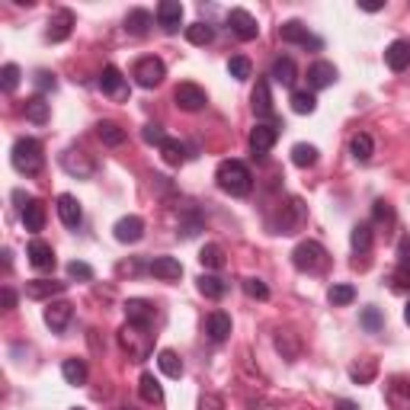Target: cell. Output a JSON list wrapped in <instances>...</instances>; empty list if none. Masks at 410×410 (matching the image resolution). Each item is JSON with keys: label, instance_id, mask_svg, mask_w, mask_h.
<instances>
[{"label": "cell", "instance_id": "cell-1", "mask_svg": "<svg viewBox=\"0 0 410 410\" xmlns=\"http://www.w3.org/2000/svg\"><path fill=\"white\" fill-rule=\"evenodd\" d=\"M119 346L125 350V356L132 359V362H145L148 356L154 353V334L148 324H125L119 330Z\"/></svg>", "mask_w": 410, "mask_h": 410}, {"label": "cell", "instance_id": "cell-2", "mask_svg": "<svg viewBox=\"0 0 410 410\" xmlns=\"http://www.w3.org/2000/svg\"><path fill=\"white\" fill-rule=\"evenodd\" d=\"M215 180L228 196H250L253 190V174L241 160H221L218 170H215Z\"/></svg>", "mask_w": 410, "mask_h": 410}, {"label": "cell", "instance_id": "cell-3", "mask_svg": "<svg viewBox=\"0 0 410 410\" xmlns=\"http://www.w3.org/2000/svg\"><path fill=\"white\" fill-rule=\"evenodd\" d=\"M292 263H295L298 273L314 276V273H324L327 263H330V257H327L324 243H318V241H302L295 250H292Z\"/></svg>", "mask_w": 410, "mask_h": 410}, {"label": "cell", "instance_id": "cell-4", "mask_svg": "<svg viewBox=\"0 0 410 410\" xmlns=\"http://www.w3.org/2000/svg\"><path fill=\"white\" fill-rule=\"evenodd\" d=\"M10 160H13V167L20 170V174L36 176L38 170H42V164H45V154H42V145H38L36 138H20L13 145Z\"/></svg>", "mask_w": 410, "mask_h": 410}, {"label": "cell", "instance_id": "cell-5", "mask_svg": "<svg viewBox=\"0 0 410 410\" xmlns=\"http://www.w3.org/2000/svg\"><path fill=\"white\" fill-rule=\"evenodd\" d=\"M304 221H308V205L298 196H292L279 205V215H276L273 228H276V234H298L304 228Z\"/></svg>", "mask_w": 410, "mask_h": 410}, {"label": "cell", "instance_id": "cell-6", "mask_svg": "<svg viewBox=\"0 0 410 410\" xmlns=\"http://www.w3.org/2000/svg\"><path fill=\"white\" fill-rule=\"evenodd\" d=\"M164 74H167V68H164V61L154 58V55H148V58H138L135 68H132V77H135L138 87H145V90H154V87L164 80Z\"/></svg>", "mask_w": 410, "mask_h": 410}, {"label": "cell", "instance_id": "cell-7", "mask_svg": "<svg viewBox=\"0 0 410 410\" xmlns=\"http://www.w3.org/2000/svg\"><path fill=\"white\" fill-rule=\"evenodd\" d=\"M61 167L68 170L71 176H77V180H87V176L97 174V160L87 151H80V148H68V151L61 154Z\"/></svg>", "mask_w": 410, "mask_h": 410}, {"label": "cell", "instance_id": "cell-8", "mask_svg": "<svg viewBox=\"0 0 410 410\" xmlns=\"http://www.w3.org/2000/svg\"><path fill=\"white\" fill-rule=\"evenodd\" d=\"M279 36L282 42H292V45H302V48H320V38L308 32V26L302 20H289V23L279 26Z\"/></svg>", "mask_w": 410, "mask_h": 410}, {"label": "cell", "instance_id": "cell-9", "mask_svg": "<svg viewBox=\"0 0 410 410\" xmlns=\"http://www.w3.org/2000/svg\"><path fill=\"white\" fill-rule=\"evenodd\" d=\"M99 87H103V93L113 99H129V80L122 77V71L115 68V64H106V68H103Z\"/></svg>", "mask_w": 410, "mask_h": 410}, {"label": "cell", "instance_id": "cell-10", "mask_svg": "<svg viewBox=\"0 0 410 410\" xmlns=\"http://www.w3.org/2000/svg\"><path fill=\"white\" fill-rule=\"evenodd\" d=\"M276 138H279V129L276 125H253V132H250V151H253V157L257 160H266V154H269V148L276 145Z\"/></svg>", "mask_w": 410, "mask_h": 410}, {"label": "cell", "instance_id": "cell-11", "mask_svg": "<svg viewBox=\"0 0 410 410\" xmlns=\"http://www.w3.org/2000/svg\"><path fill=\"white\" fill-rule=\"evenodd\" d=\"M228 26H231V32H234L237 38H243V42H250V38L260 36L257 20H253L247 10H241V7H234V10L228 13Z\"/></svg>", "mask_w": 410, "mask_h": 410}, {"label": "cell", "instance_id": "cell-12", "mask_svg": "<svg viewBox=\"0 0 410 410\" xmlns=\"http://www.w3.org/2000/svg\"><path fill=\"white\" fill-rule=\"evenodd\" d=\"M174 99L183 113H199L205 106V90L199 84H180L174 90Z\"/></svg>", "mask_w": 410, "mask_h": 410}, {"label": "cell", "instance_id": "cell-13", "mask_svg": "<svg viewBox=\"0 0 410 410\" xmlns=\"http://www.w3.org/2000/svg\"><path fill=\"white\" fill-rule=\"evenodd\" d=\"M115 241L119 243H138L145 237V221L138 218V215H125V218L115 221Z\"/></svg>", "mask_w": 410, "mask_h": 410}, {"label": "cell", "instance_id": "cell-14", "mask_svg": "<svg viewBox=\"0 0 410 410\" xmlns=\"http://www.w3.org/2000/svg\"><path fill=\"white\" fill-rule=\"evenodd\" d=\"M157 23H160V29L164 32H180V26H183V3L180 0H164L157 7Z\"/></svg>", "mask_w": 410, "mask_h": 410}, {"label": "cell", "instance_id": "cell-15", "mask_svg": "<svg viewBox=\"0 0 410 410\" xmlns=\"http://www.w3.org/2000/svg\"><path fill=\"white\" fill-rule=\"evenodd\" d=\"M385 401L391 410H410V381L407 379H391L385 388Z\"/></svg>", "mask_w": 410, "mask_h": 410}, {"label": "cell", "instance_id": "cell-16", "mask_svg": "<svg viewBox=\"0 0 410 410\" xmlns=\"http://www.w3.org/2000/svg\"><path fill=\"white\" fill-rule=\"evenodd\" d=\"M71 318H74V304H71V302H48V308H45V324L52 327L55 334H61V330L71 324Z\"/></svg>", "mask_w": 410, "mask_h": 410}, {"label": "cell", "instance_id": "cell-17", "mask_svg": "<svg viewBox=\"0 0 410 410\" xmlns=\"http://www.w3.org/2000/svg\"><path fill=\"white\" fill-rule=\"evenodd\" d=\"M385 61H388V68L391 71H407L410 68V42L407 38H395L391 45L385 48Z\"/></svg>", "mask_w": 410, "mask_h": 410}, {"label": "cell", "instance_id": "cell-18", "mask_svg": "<svg viewBox=\"0 0 410 410\" xmlns=\"http://www.w3.org/2000/svg\"><path fill=\"white\" fill-rule=\"evenodd\" d=\"M71 29H74V13H71V10H58V13L48 20L45 38L48 42H64V38L71 36Z\"/></svg>", "mask_w": 410, "mask_h": 410}, {"label": "cell", "instance_id": "cell-19", "mask_svg": "<svg viewBox=\"0 0 410 410\" xmlns=\"http://www.w3.org/2000/svg\"><path fill=\"white\" fill-rule=\"evenodd\" d=\"M55 208H58V218L64 221V228H77V225H80V218H84V212H80V202H77L71 192H61Z\"/></svg>", "mask_w": 410, "mask_h": 410}, {"label": "cell", "instance_id": "cell-20", "mask_svg": "<svg viewBox=\"0 0 410 410\" xmlns=\"http://www.w3.org/2000/svg\"><path fill=\"white\" fill-rule=\"evenodd\" d=\"M68 289V282H55V279H32L26 282V298H36V302H45L52 295H61Z\"/></svg>", "mask_w": 410, "mask_h": 410}, {"label": "cell", "instance_id": "cell-21", "mask_svg": "<svg viewBox=\"0 0 410 410\" xmlns=\"http://www.w3.org/2000/svg\"><path fill=\"white\" fill-rule=\"evenodd\" d=\"M205 334L212 343H225L231 337V318L225 311H212L205 318Z\"/></svg>", "mask_w": 410, "mask_h": 410}, {"label": "cell", "instance_id": "cell-22", "mask_svg": "<svg viewBox=\"0 0 410 410\" xmlns=\"http://www.w3.org/2000/svg\"><path fill=\"white\" fill-rule=\"evenodd\" d=\"M26 257H29V263L36 266V269H55V250H52V243L45 241H32L29 247H26Z\"/></svg>", "mask_w": 410, "mask_h": 410}, {"label": "cell", "instance_id": "cell-23", "mask_svg": "<svg viewBox=\"0 0 410 410\" xmlns=\"http://www.w3.org/2000/svg\"><path fill=\"white\" fill-rule=\"evenodd\" d=\"M334 80H337V68L330 61H314L311 68H308V84H311V90H324V87H330Z\"/></svg>", "mask_w": 410, "mask_h": 410}, {"label": "cell", "instance_id": "cell-24", "mask_svg": "<svg viewBox=\"0 0 410 410\" xmlns=\"http://www.w3.org/2000/svg\"><path fill=\"white\" fill-rule=\"evenodd\" d=\"M148 269H151V276H157V279H164V282H174L183 276V263L174 257H154Z\"/></svg>", "mask_w": 410, "mask_h": 410}, {"label": "cell", "instance_id": "cell-25", "mask_svg": "<svg viewBox=\"0 0 410 410\" xmlns=\"http://www.w3.org/2000/svg\"><path fill=\"white\" fill-rule=\"evenodd\" d=\"M23 225H26V231H32V234H38V231L45 228V205L38 202V199H26Z\"/></svg>", "mask_w": 410, "mask_h": 410}, {"label": "cell", "instance_id": "cell-26", "mask_svg": "<svg viewBox=\"0 0 410 410\" xmlns=\"http://www.w3.org/2000/svg\"><path fill=\"white\" fill-rule=\"evenodd\" d=\"M125 318H129L132 324H148V327H151L154 304L145 302V298H129V302H125Z\"/></svg>", "mask_w": 410, "mask_h": 410}, {"label": "cell", "instance_id": "cell-27", "mask_svg": "<svg viewBox=\"0 0 410 410\" xmlns=\"http://www.w3.org/2000/svg\"><path fill=\"white\" fill-rule=\"evenodd\" d=\"M269 77H273L276 84H282V87H292V84H295V77H298L295 61H292L289 55L276 58V61H273V71H269Z\"/></svg>", "mask_w": 410, "mask_h": 410}, {"label": "cell", "instance_id": "cell-28", "mask_svg": "<svg viewBox=\"0 0 410 410\" xmlns=\"http://www.w3.org/2000/svg\"><path fill=\"white\" fill-rule=\"evenodd\" d=\"M97 138L103 141V145H109V148H119L122 141H125V129H122L119 122L103 119V122H97Z\"/></svg>", "mask_w": 410, "mask_h": 410}, {"label": "cell", "instance_id": "cell-29", "mask_svg": "<svg viewBox=\"0 0 410 410\" xmlns=\"http://www.w3.org/2000/svg\"><path fill=\"white\" fill-rule=\"evenodd\" d=\"M250 103H253V113L257 115H273V93H269V84H266L263 77H260L257 87H253Z\"/></svg>", "mask_w": 410, "mask_h": 410}, {"label": "cell", "instance_id": "cell-30", "mask_svg": "<svg viewBox=\"0 0 410 410\" xmlns=\"http://www.w3.org/2000/svg\"><path fill=\"white\" fill-rule=\"evenodd\" d=\"M151 23H154V16L148 13V10H129V16H125V32H129V36H148Z\"/></svg>", "mask_w": 410, "mask_h": 410}, {"label": "cell", "instance_id": "cell-31", "mask_svg": "<svg viewBox=\"0 0 410 410\" xmlns=\"http://www.w3.org/2000/svg\"><path fill=\"white\" fill-rule=\"evenodd\" d=\"M199 292H202L205 298H212V302H218V298H225V292H228V282L221 279V276L202 273V276H199Z\"/></svg>", "mask_w": 410, "mask_h": 410}, {"label": "cell", "instance_id": "cell-32", "mask_svg": "<svg viewBox=\"0 0 410 410\" xmlns=\"http://www.w3.org/2000/svg\"><path fill=\"white\" fill-rule=\"evenodd\" d=\"M372 237H375L372 221H362V225H356V228H353V234H350L353 250H356V253H369V250H372Z\"/></svg>", "mask_w": 410, "mask_h": 410}, {"label": "cell", "instance_id": "cell-33", "mask_svg": "<svg viewBox=\"0 0 410 410\" xmlns=\"http://www.w3.org/2000/svg\"><path fill=\"white\" fill-rule=\"evenodd\" d=\"M48 115H52V109H48V103H45V97H42V93H36V97L26 99V119H29V122L45 125Z\"/></svg>", "mask_w": 410, "mask_h": 410}, {"label": "cell", "instance_id": "cell-34", "mask_svg": "<svg viewBox=\"0 0 410 410\" xmlns=\"http://www.w3.org/2000/svg\"><path fill=\"white\" fill-rule=\"evenodd\" d=\"M375 375H379V362H375V359H359V362L350 365V379L356 381V385H369Z\"/></svg>", "mask_w": 410, "mask_h": 410}, {"label": "cell", "instance_id": "cell-35", "mask_svg": "<svg viewBox=\"0 0 410 410\" xmlns=\"http://www.w3.org/2000/svg\"><path fill=\"white\" fill-rule=\"evenodd\" d=\"M61 375L68 385H84L87 381V362L84 359H64L61 362Z\"/></svg>", "mask_w": 410, "mask_h": 410}, {"label": "cell", "instance_id": "cell-36", "mask_svg": "<svg viewBox=\"0 0 410 410\" xmlns=\"http://www.w3.org/2000/svg\"><path fill=\"white\" fill-rule=\"evenodd\" d=\"M138 391H141V397H145L148 404H160V401H164V388H160V381L154 379L151 372H145L141 379H138Z\"/></svg>", "mask_w": 410, "mask_h": 410}, {"label": "cell", "instance_id": "cell-37", "mask_svg": "<svg viewBox=\"0 0 410 410\" xmlns=\"http://www.w3.org/2000/svg\"><path fill=\"white\" fill-rule=\"evenodd\" d=\"M199 263L205 269H221L225 266V247L221 243H205L202 250H199Z\"/></svg>", "mask_w": 410, "mask_h": 410}, {"label": "cell", "instance_id": "cell-38", "mask_svg": "<svg viewBox=\"0 0 410 410\" xmlns=\"http://www.w3.org/2000/svg\"><path fill=\"white\" fill-rule=\"evenodd\" d=\"M157 365H160V372L167 375V379H180L183 375V359L176 356L174 350H160L157 353Z\"/></svg>", "mask_w": 410, "mask_h": 410}, {"label": "cell", "instance_id": "cell-39", "mask_svg": "<svg viewBox=\"0 0 410 410\" xmlns=\"http://www.w3.org/2000/svg\"><path fill=\"white\" fill-rule=\"evenodd\" d=\"M160 157L167 160L170 167H180L183 160H186V145H183V141H176V138H167V141L160 145Z\"/></svg>", "mask_w": 410, "mask_h": 410}, {"label": "cell", "instance_id": "cell-40", "mask_svg": "<svg viewBox=\"0 0 410 410\" xmlns=\"http://www.w3.org/2000/svg\"><path fill=\"white\" fill-rule=\"evenodd\" d=\"M372 151H375V145H372V138L365 135V132L353 135V141H350V154L359 160V164H365V160H372Z\"/></svg>", "mask_w": 410, "mask_h": 410}, {"label": "cell", "instance_id": "cell-41", "mask_svg": "<svg viewBox=\"0 0 410 410\" xmlns=\"http://www.w3.org/2000/svg\"><path fill=\"white\" fill-rule=\"evenodd\" d=\"M327 302L334 304V308H346V304L356 302V289H353V285H346V282H340V285H330V292H327Z\"/></svg>", "mask_w": 410, "mask_h": 410}, {"label": "cell", "instance_id": "cell-42", "mask_svg": "<svg viewBox=\"0 0 410 410\" xmlns=\"http://www.w3.org/2000/svg\"><path fill=\"white\" fill-rule=\"evenodd\" d=\"M276 350L282 353V359H289V362H295L298 359V340L292 330H279L276 334Z\"/></svg>", "mask_w": 410, "mask_h": 410}, {"label": "cell", "instance_id": "cell-43", "mask_svg": "<svg viewBox=\"0 0 410 410\" xmlns=\"http://www.w3.org/2000/svg\"><path fill=\"white\" fill-rule=\"evenodd\" d=\"M292 109H295L298 115H311L314 109H318V97H314L311 90H295L292 93Z\"/></svg>", "mask_w": 410, "mask_h": 410}, {"label": "cell", "instance_id": "cell-44", "mask_svg": "<svg viewBox=\"0 0 410 410\" xmlns=\"http://www.w3.org/2000/svg\"><path fill=\"white\" fill-rule=\"evenodd\" d=\"M292 164H295V167H314V164H318V148L314 145H295L292 148Z\"/></svg>", "mask_w": 410, "mask_h": 410}, {"label": "cell", "instance_id": "cell-45", "mask_svg": "<svg viewBox=\"0 0 410 410\" xmlns=\"http://www.w3.org/2000/svg\"><path fill=\"white\" fill-rule=\"evenodd\" d=\"M186 38H190L192 45H208L215 38V29L208 23H192V26H186Z\"/></svg>", "mask_w": 410, "mask_h": 410}, {"label": "cell", "instance_id": "cell-46", "mask_svg": "<svg viewBox=\"0 0 410 410\" xmlns=\"http://www.w3.org/2000/svg\"><path fill=\"white\" fill-rule=\"evenodd\" d=\"M228 74L234 77V80H247V77L253 74L250 58H243V55H234V58L228 61Z\"/></svg>", "mask_w": 410, "mask_h": 410}, {"label": "cell", "instance_id": "cell-47", "mask_svg": "<svg viewBox=\"0 0 410 410\" xmlns=\"http://www.w3.org/2000/svg\"><path fill=\"white\" fill-rule=\"evenodd\" d=\"M391 289L395 292H407L410 289V263H397V269L391 273Z\"/></svg>", "mask_w": 410, "mask_h": 410}, {"label": "cell", "instance_id": "cell-48", "mask_svg": "<svg viewBox=\"0 0 410 410\" xmlns=\"http://www.w3.org/2000/svg\"><path fill=\"white\" fill-rule=\"evenodd\" d=\"M20 68H16V64H3V71H0V87H3V90L7 93H13L16 87H20Z\"/></svg>", "mask_w": 410, "mask_h": 410}, {"label": "cell", "instance_id": "cell-49", "mask_svg": "<svg viewBox=\"0 0 410 410\" xmlns=\"http://www.w3.org/2000/svg\"><path fill=\"white\" fill-rule=\"evenodd\" d=\"M243 292H247V295L250 298H257V302H266V298H269V289H266V282L263 279H243Z\"/></svg>", "mask_w": 410, "mask_h": 410}, {"label": "cell", "instance_id": "cell-50", "mask_svg": "<svg viewBox=\"0 0 410 410\" xmlns=\"http://www.w3.org/2000/svg\"><path fill=\"white\" fill-rule=\"evenodd\" d=\"M372 218L379 221V225H391L395 221V208L385 202V199H375V205H372Z\"/></svg>", "mask_w": 410, "mask_h": 410}, {"label": "cell", "instance_id": "cell-51", "mask_svg": "<svg viewBox=\"0 0 410 410\" xmlns=\"http://www.w3.org/2000/svg\"><path fill=\"white\" fill-rule=\"evenodd\" d=\"M381 324H385V320H381L379 308H365V311H362V327H365V330H369V334H375V330H381Z\"/></svg>", "mask_w": 410, "mask_h": 410}, {"label": "cell", "instance_id": "cell-52", "mask_svg": "<svg viewBox=\"0 0 410 410\" xmlns=\"http://www.w3.org/2000/svg\"><path fill=\"white\" fill-rule=\"evenodd\" d=\"M141 138H145V141H148V145H164V141H167V135H164V129H160V125H154V122H151V125H145V129H141Z\"/></svg>", "mask_w": 410, "mask_h": 410}, {"label": "cell", "instance_id": "cell-53", "mask_svg": "<svg viewBox=\"0 0 410 410\" xmlns=\"http://www.w3.org/2000/svg\"><path fill=\"white\" fill-rule=\"evenodd\" d=\"M68 276H71V279H80V282H90L93 279V269L87 263H80V260H74V263H68Z\"/></svg>", "mask_w": 410, "mask_h": 410}, {"label": "cell", "instance_id": "cell-54", "mask_svg": "<svg viewBox=\"0 0 410 410\" xmlns=\"http://www.w3.org/2000/svg\"><path fill=\"white\" fill-rule=\"evenodd\" d=\"M36 87L42 93H48V90H55V87H58V80H55V74H48V71H38V74H36Z\"/></svg>", "mask_w": 410, "mask_h": 410}, {"label": "cell", "instance_id": "cell-55", "mask_svg": "<svg viewBox=\"0 0 410 410\" xmlns=\"http://www.w3.org/2000/svg\"><path fill=\"white\" fill-rule=\"evenodd\" d=\"M199 410H225V401H221V395H202Z\"/></svg>", "mask_w": 410, "mask_h": 410}, {"label": "cell", "instance_id": "cell-56", "mask_svg": "<svg viewBox=\"0 0 410 410\" xmlns=\"http://www.w3.org/2000/svg\"><path fill=\"white\" fill-rule=\"evenodd\" d=\"M397 257H401V263H410V234H404L397 241Z\"/></svg>", "mask_w": 410, "mask_h": 410}, {"label": "cell", "instance_id": "cell-57", "mask_svg": "<svg viewBox=\"0 0 410 410\" xmlns=\"http://www.w3.org/2000/svg\"><path fill=\"white\" fill-rule=\"evenodd\" d=\"M0 298H3V311H13V308H16V292L10 289V285H3Z\"/></svg>", "mask_w": 410, "mask_h": 410}, {"label": "cell", "instance_id": "cell-58", "mask_svg": "<svg viewBox=\"0 0 410 410\" xmlns=\"http://www.w3.org/2000/svg\"><path fill=\"white\" fill-rule=\"evenodd\" d=\"M337 410H359V404H353V401H337Z\"/></svg>", "mask_w": 410, "mask_h": 410}, {"label": "cell", "instance_id": "cell-59", "mask_svg": "<svg viewBox=\"0 0 410 410\" xmlns=\"http://www.w3.org/2000/svg\"><path fill=\"white\" fill-rule=\"evenodd\" d=\"M404 320H407V324H410V304H407V308H404Z\"/></svg>", "mask_w": 410, "mask_h": 410}, {"label": "cell", "instance_id": "cell-60", "mask_svg": "<svg viewBox=\"0 0 410 410\" xmlns=\"http://www.w3.org/2000/svg\"><path fill=\"white\" fill-rule=\"evenodd\" d=\"M71 410H84V407H71Z\"/></svg>", "mask_w": 410, "mask_h": 410}, {"label": "cell", "instance_id": "cell-61", "mask_svg": "<svg viewBox=\"0 0 410 410\" xmlns=\"http://www.w3.org/2000/svg\"><path fill=\"white\" fill-rule=\"evenodd\" d=\"M119 410H132V407H119Z\"/></svg>", "mask_w": 410, "mask_h": 410}]
</instances>
